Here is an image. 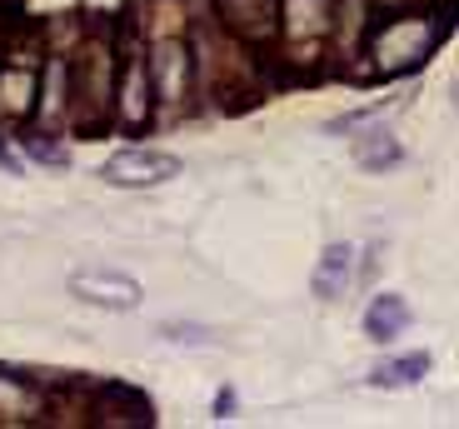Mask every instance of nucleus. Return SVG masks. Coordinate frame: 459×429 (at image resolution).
Returning a JSON list of instances; mask_svg holds the SVG:
<instances>
[{
    "label": "nucleus",
    "mask_w": 459,
    "mask_h": 429,
    "mask_svg": "<svg viewBox=\"0 0 459 429\" xmlns=\"http://www.w3.org/2000/svg\"><path fill=\"white\" fill-rule=\"evenodd\" d=\"M175 175H180V155H170V150H140V145L110 155V160L100 165L105 185H126V190L165 185V180H175Z\"/></svg>",
    "instance_id": "obj_1"
},
{
    "label": "nucleus",
    "mask_w": 459,
    "mask_h": 429,
    "mask_svg": "<svg viewBox=\"0 0 459 429\" xmlns=\"http://www.w3.org/2000/svg\"><path fill=\"white\" fill-rule=\"evenodd\" d=\"M70 295L95 305V310H135L145 300L140 285L130 275H120V270H75L70 275Z\"/></svg>",
    "instance_id": "obj_2"
},
{
    "label": "nucleus",
    "mask_w": 459,
    "mask_h": 429,
    "mask_svg": "<svg viewBox=\"0 0 459 429\" xmlns=\"http://www.w3.org/2000/svg\"><path fill=\"white\" fill-rule=\"evenodd\" d=\"M414 325V310L400 300V295H375L369 300V310H365V335L369 339H394V335H404V330Z\"/></svg>",
    "instance_id": "obj_3"
},
{
    "label": "nucleus",
    "mask_w": 459,
    "mask_h": 429,
    "mask_svg": "<svg viewBox=\"0 0 459 429\" xmlns=\"http://www.w3.org/2000/svg\"><path fill=\"white\" fill-rule=\"evenodd\" d=\"M350 260H355V250H350V245H330V250H325L320 270H315V279H310V290L320 295V300H334V295L344 290V275H350Z\"/></svg>",
    "instance_id": "obj_4"
},
{
    "label": "nucleus",
    "mask_w": 459,
    "mask_h": 429,
    "mask_svg": "<svg viewBox=\"0 0 459 429\" xmlns=\"http://www.w3.org/2000/svg\"><path fill=\"white\" fill-rule=\"evenodd\" d=\"M425 374H429V355L414 349V355H404V360L379 365V370L369 374V384H375V390H404V384H420Z\"/></svg>",
    "instance_id": "obj_5"
},
{
    "label": "nucleus",
    "mask_w": 459,
    "mask_h": 429,
    "mask_svg": "<svg viewBox=\"0 0 459 429\" xmlns=\"http://www.w3.org/2000/svg\"><path fill=\"white\" fill-rule=\"evenodd\" d=\"M355 155H359V165H365V170H390V165L404 160L400 140H394L390 130H375V135H365V140L355 145Z\"/></svg>",
    "instance_id": "obj_6"
},
{
    "label": "nucleus",
    "mask_w": 459,
    "mask_h": 429,
    "mask_svg": "<svg viewBox=\"0 0 459 429\" xmlns=\"http://www.w3.org/2000/svg\"><path fill=\"white\" fill-rule=\"evenodd\" d=\"M165 339H175V345H215V335L200 325H180V320H170V325H160Z\"/></svg>",
    "instance_id": "obj_7"
}]
</instances>
